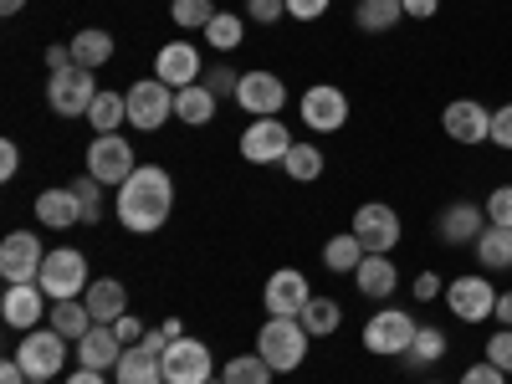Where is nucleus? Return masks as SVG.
<instances>
[{
  "label": "nucleus",
  "mask_w": 512,
  "mask_h": 384,
  "mask_svg": "<svg viewBox=\"0 0 512 384\" xmlns=\"http://www.w3.org/2000/svg\"><path fill=\"white\" fill-rule=\"evenodd\" d=\"M113 210H118V226L134 231V236H154L169 210H175V180H169V169L159 164H139L134 175H128L113 195Z\"/></svg>",
  "instance_id": "nucleus-1"
},
{
  "label": "nucleus",
  "mask_w": 512,
  "mask_h": 384,
  "mask_svg": "<svg viewBox=\"0 0 512 384\" xmlns=\"http://www.w3.org/2000/svg\"><path fill=\"white\" fill-rule=\"evenodd\" d=\"M308 338L313 333L303 328V318H267L262 333H256V354H262L277 374H292L308 359Z\"/></svg>",
  "instance_id": "nucleus-2"
},
{
  "label": "nucleus",
  "mask_w": 512,
  "mask_h": 384,
  "mask_svg": "<svg viewBox=\"0 0 512 384\" xmlns=\"http://www.w3.org/2000/svg\"><path fill=\"white\" fill-rule=\"evenodd\" d=\"M41 292L52 297V303H67V297H82L93 287V277H88V256L82 251H72V246H62V251H47V262H41Z\"/></svg>",
  "instance_id": "nucleus-3"
},
{
  "label": "nucleus",
  "mask_w": 512,
  "mask_h": 384,
  "mask_svg": "<svg viewBox=\"0 0 512 384\" xmlns=\"http://www.w3.org/2000/svg\"><path fill=\"white\" fill-rule=\"evenodd\" d=\"M47 103H52L57 118H88L93 103H98V82H93V72H88V67H62V72H52V82H47Z\"/></svg>",
  "instance_id": "nucleus-4"
},
{
  "label": "nucleus",
  "mask_w": 512,
  "mask_h": 384,
  "mask_svg": "<svg viewBox=\"0 0 512 384\" xmlns=\"http://www.w3.org/2000/svg\"><path fill=\"white\" fill-rule=\"evenodd\" d=\"M415 318L400 313V308H379L369 323H364V349L379 354V359H405L410 344H415Z\"/></svg>",
  "instance_id": "nucleus-5"
},
{
  "label": "nucleus",
  "mask_w": 512,
  "mask_h": 384,
  "mask_svg": "<svg viewBox=\"0 0 512 384\" xmlns=\"http://www.w3.org/2000/svg\"><path fill=\"white\" fill-rule=\"evenodd\" d=\"M31 379H57L62 374V364H67V338L47 323V328H31L21 344H16V354H11Z\"/></svg>",
  "instance_id": "nucleus-6"
},
{
  "label": "nucleus",
  "mask_w": 512,
  "mask_h": 384,
  "mask_svg": "<svg viewBox=\"0 0 512 384\" xmlns=\"http://www.w3.org/2000/svg\"><path fill=\"white\" fill-rule=\"evenodd\" d=\"M175 118V88L159 77H144L128 88V123L144 128V134H159V128Z\"/></svg>",
  "instance_id": "nucleus-7"
},
{
  "label": "nucleus",
  "mask_w": 512,
  "mask_h": 384,
  "mask_svg": "<svg viewBox=\"0 0 512 384\" xmlns=\"http://www.w3.org/2000/svg\"><path fill=\"white\" fill-rule=\"evenodd\" d=\"M349 231L359 236L364 256H390V251L400 246V216H395V210L384 205V200H369V205H359Z\"/></svg>",
  "instance_id": "nucleus-8"
},
{
  "label": "nucleus",
  "mask_w": 512,
  "mask_h": 384,
  "mask_svg": "<svg viewBox=\"0 0 512 384\" xmlns=\"http://www.w3.org/2000/svg\"><path fill=\"white\" fill-rule=\"evenodd\" d=\"M216 379V359L200 338H175V344L164 349V384H210Z\"/></svg>",
  "instance_id": "nucleus-9"
},
{
  "label": "nucleus",
  "mask_w": 512,
  "mask_h": 384,
  "mask_svg": "<svg viewBox=\"0 0 512 384\" xmlns=\"http://www.w3.org/2000/svg\"><path fill=\"white\" fill-rule=\"evenodd\" d=\"M292 149V134L282 118H251L246 134H241V159L246 164H282Z\"/></svg>",
  "instance_id": "nucleus-10"
},
{
  "label": "nucleus",
  "mask_w": 512,
  "mask_h": 384,
  "mask_svg": "<svg viewBox=\"0 0 512 384\" xmlns=\"http://www.w3.org/2000/svg\"><path fill=\"white\" fill-rule=\"evenodd\" d=\"M134 169H139V159H134V144H128V139H118V134H98L93 139V149H88V175L93 180L123 185Z\"/></svg>",
  "instance_id": "nucleus-11"
},
{
  "label": "nucleus",
  "mask_w": 512,
  "mask_h": 384,
  "mask_svg": "<svg viewBox=\"0 0 512 384\" xmlns=\"http://www.w3.org/2000/svg\"><path fill=\"white\" fill-rule=\"evenodd\" d=\"M446 308H451V318H461V323H487V318L497 313V287H492L487 277H456V282L446 287Z\"/></svg>",
  "instance_id": "nucleus-12"
},
{
  "label": "nucleus",
  "mask_w": 512,
  "mask_h": 384,
  "mask_svg": "<svg viewBox=\"0 0 512 384\" xmlns=\"http://www.w3.org/2000/svg\"><path fill=\"white\" fill-rule=\"evenodd\" d=\"M41 262H47L41 236L11 231L6 241H0V277H6V282H36V277H41Z\"/></svg>",
  "instance_id": "nucleus-13"
},
{
  "label": "nucleus",
  "mask_w": 512,
  "mask_h": 384,
  "mask_svg": "<svg viewBox=\"0 0 512 384\" xmlns=\"http://www.w3.org/2000/svg\"><path fill=\"white\" fill-rule=\"evenodd\" d=\"M441 128L451 144H487L492 139V108H482L477 98H456V103H446Z\"/></svg>",
  "instance_id": "nucleus-14"
},
{
  "label": "nucleus",
  "mask_w": 512,
  "mask_h": 384,
  "mask_svg": "<svg viewBox=\"0 0 512 384\" xmlns=\"http://www.w3.org/2000/svg\"><path fill=\"white\" fill-rule=\"evenodd\" d=\"M0 318H6L11 328H21V333H31V328L47 323V292H41V282H6Z\"/></svg>",
  "instance_id": "nucleus-15"
},
{
  "label": "nucleus",
  "mask_w": 512,
  "mask_h": 384,
  "mask_svg": "<svg viewBox=\"0 0 512 384\" xmlns=\"http://www.w3.org/2000/svg\"><path fill=\"white\" fill-rule=\"evenodd\" d=\"M308 277L297 272V267H277L267 277V292H262V303H267V318H297L308 308Z\"/></svg>",
  "instance_id": "nucleus-16"
},
{
  "label": "nucleus",
  "mask_w": 512,
  "mask_h": 384,
  "mask_svg": "<svg viewBox=\"0 0 512 384\" xmlns=\"http://www.w3.org/2000/svg\"><path fill=\"white\" fill-rule=\"evenodd\" d=\"M154 77L180 93V88H190V82L205 77V62H200V52L190 47V41H164L159 57H154Z\"/></svg>",
  "instance_id": "nucleus-17"
},
{
  "label": "nucleus",
  "mask_w": 512,
  "mask_h": 384,
  "mask_svg": "<svg viewBox=\"0 0 512 384\" xmlns=\"http://www.w3.org/2000/svg\"><path fill=\"white\" fill-rule=\"evenodd\" d=\"M236 103H241V113L277 118L282 103H287V88H282V77H277V72H246V77H241V88H236Z\"/></svg>",
  "instance_id": "nucleus-18"
},
{
  "label": "nucleus",
  "mask_w": 512,
  "mask_h": 384,
  "mask_svg": "<svg viewBox=\"0 0 512 384\" xmlns=\"http://www.w3.org/2000/svg\"><path fill=\"white\" fill-rule=\"evenodd\" d=\"M303 123L313 128V134H338V128L349 123V98L338 93V88H308L303 93Z\"/></svg>",
  "instance_id": "nucleus-19"
},
{
  "label": "nucleus",
  "mask_w": 512,
  "mask_h": 384,
  "mask_svg": "<svg viewBox=\"0 0 512 384\" xmlns=\"http://www.w3.org/2000/svg\"><path fill=\"white\" fill-rule=\"evenodd\" d=\"M436 231H441L446 246H472L487 231V210L472 205V200H451L441 216H436Z\"/></svg>",
  "instance_id": "nucleus-20"
},
{
  "label": "nucleus",
  "mask_w": 512,
  "mask_h": 384,
  "mask_svg": "<svg viewBox=\"0 0 512 384\" xmlns=\"http://www.w3.org/2000/svg\"><path fill=\"white\" fill-rule=\"evenodd\" d=\"M118 359H123V344H118V333H113V323H93L88 333L77 338V369H118Z\"/></svg>",
  "instance_id": "nucleus-21"
},
{
  "label": "nucleus",
  "mask_w": 512,
  "mask_h": 384,
  "mask_svg": "<svg viewBox=\"0 0 512 384\" xmlns=\"http://www.w3.org/2000/svg\"><path fill=\"white\" fill-rule=\"evenodd\" d=\"M36 221L47 231H72L82 221V200L72 195V185H52L36 195Z\"/></svg>",
  "instance_id": "nucleus-22"
},
{
  "label": "nucleus",
  "mask_w": 512,
  "mask_h": 384,
  "mask_svg": "<svg viewBox=\"0 0 512 384\" xmlns=\"http://www.w3.org/2000/svg\"><path fill=\"white\" fill-rule=\"evenodd\" d=\"M82 303H88L93 323H118L128 313V287L113 282V277H93V287L82 292Z\"/></svg>",
  "instance_id": "nucleus-23"
},
{
  "label": "nucleus",
  "mask_w": 512,
  "mask_h": 384,
  "mask_svg": "<svg viewBox=\"0 0 512 384\" xmlns=\"http://www.w3.org/2000/svg\"><path fill=\"white\" fill-rule=\"evenodd\" d=\"M113 384H164V359L149 354L144 344L123 349V359H118V369H113Z\"/></svg>",
  "instance_id": "nucleus-24"
},
{
  "label": "nucleus",
  "mask_w": 512,
  "mask_h": 384,
  "mask_svg": "<svg viewBox=\"0 0 512 384\" xmlns=\"http://www.w3.org/2000/svg\"><path fill=\"white\" fill-rule=\"evenodd\" d=\"M354 282H359V297H374V303H384V297L400 287V272H395L390 256H364L359 272H354Z\"/></svg>",
  "instance_id": "nucleus-25"
},
{
  "label": "nucleus",
  "mask_w": 512,
  "mask_h": 384,
  "mask_svg": "<svg viewBox=\"0 0 512 384\" xmlns=\"http://www.w3.org/2000/svg\"><path fill=\"white\" fill-rule=\"evenodd\" d=\"M72 62L88 67V72L108 67V62H113V31H98V26L77 31V36H72Z\"/></svg>",
  "instance_id": "nucleus-26"
},
{
  "label": "nucleus",
  "mask_w": 512,
  "mask_h": 384,
  "mask_svg": "<svg viewBox=\"0 0 512 384\" xmlns=\"http://www.w3.org/2000/svg\"><path fill=\"white\" fill-rule=\"evenodd\" d=\"M216 103H221V98L210 93L205 82H190V88L175 93V118H185L190 128H205L210 118H216Z\"/></svg>",
  "instance_id": "nucleus-27"
},
{
  "label": "nucleus",
  "mask_w": 512,
  "mask_h": 384,
  "mask_svg": "<svg viewBox=\"0 0 512 384\" xmlns=\"http://www.w3.org/2000/svg\"><path fill=\"white\" fill-rule=\"evenodd\" d=\"M472 251H477V262H482L487 272H512V231H507V226H487V231L472 241Z\"/></svg>",
  "instance_id": "nucleus-28"
},
{
  "label": "nucleus",
  "mask_w": 512,
  "mask_h": 384,
  "mask_svg": "<svg viewBox=\"0 0 512 384\" xmlns=\"http://www.w3.org/2000/svg\"><path fill=\"white\" fill-rule=\"evenodd\" d=\"M400 16H405L400 0H359V6H354V26H359V31H369V36L395 31V26H400Z\"/></svg>",
  "instance_id": "nucleus-29"
},
{
  "label": "nucleus",
  "mask_w": 512,
  "mask_h": 384,
  "mask_svg": "<svg viewBox=\"0 0 512 384\" xmlns=\"http://www.w3.org/2000/svg\"><path fill=\"white\" fill-rule=\"evenodd\" d=\"M446 333L436 328V323H420L415 328V344H410V354H405V369H431V364H441L446 359Z\"/></svg>",
  "instance_id": "nucleus-30"
},
{
  "label": "nucleus",
  "mask_w": 512,
  "mask_h": 384,
  "mask_svg": "<svg viewBox=\"0 0 512 384\" xmlns=\"http://www.w3.org/2000/svg\"><path fill=\"white\" fill-rule=\"evenodd\" d=\"M359 262H364V246H359V236H354V231H349V236H328V246H323V267H328V272L354 277V272H359Z\"/></svg>",
  "instance_id": "nucleus-31"
},
{
  "label": "nucleus",
  "mask_w": 512,
  "mask_h": 384,
  "mask_svg": "<svg viewBox=\"0 0 512 384\" xmlns=\"http://www.w3.org/2000/svg\"><path fill=\"white\" fill-rule=\"evenodd\" d=\"M47 323H52L62 338H72V344H77V338L93 328V313H88V303H82V297H67V303H52Z\"/></svg>",
  "instance_id": "nucleus-32"
},
{
  "label": "nucleus",
  "mask_w": 512,
  "mask_h": 384,
  "mask_svg": "<svg viewBox=\"0 0 512 384\" xmlns=\"http://www.w3.org/2000/svg\"><path fill=\"white\" fill-rule=\"evenodd\" d=\"M297 318H303V328L313 338H328V333H338V323H344V308H338L333 297H308V308Z\"/></svg>",
  "instance_id": "nucleus-33"
},
{
  "label": "nucleus",
  "mask_w": 512,
  "mask_h": 384,
  "mask_svg": "<svg viewBox=\"0 0 512 384\" xmlns=\"http://www.w3.org/2000/svg\"><path fill=\"white\" fill-rule=\"evenodd\" d=\"M272 364L262 359V354H236V359H226V369H221V379L226 384H272Z\"/></svg>",
  "instance_id": "nucleus-34"
},
{
  "label": "nucleus",
  "mask_w": 512,
  "mask_h": 384,
  "mask_svg": "<svg viewBox=\"0 0 512 384\" xmlns=\"http://www.w3.org/2000/svg\"><path fill=\"white\" fill-rule=\"evenodd\" d=\"M282 169H287V180H297V185L318 180V175H323V154H318V144H292L287 159H282Z\"/></svg>",
  "instance_id": "nucleus-35"
},
{
  "label": "nucleus",
  "mask_w": 512,
  "mask_h": 384,
  "mask_svg": "<svg viewBox=\"0 0 512 384\" xmlns=\"http://www.w3.org/2000/svg\"><path fill=\"white\" fill-rule=\"evenodd\" d=\"M88 123L98 128V134H118V123H128V93H98Z\"/></svg>",
  "instance_id": "nucleus-36"
},
{
  "label": "nucleus",
  "mask_w": 512,
  "mask_h": 384,
  "mask_svg": "<svg viewBox=\"0 0 512 384\" xmlns=\"http://www.w3.org/2000/svg\"><path fill=\"white\" fill-rule=\"evenodd\" d=\"M169 16H175L180 31H205L210 21H216V0H175Z\"/></svg>",
  "instance_id": "nucleus-37"
},
{
  "label": "nucleus",
  "mask_w": 512,
  "mask_h": 384,
  "mask_svg": "<svg viewBox=\"0 0 512 384\" xmlns=\"http://www.w3.org/2000/svg\"><path fill=\"white\" fill-rule=\"evenodd\" d=\"M241 36H246V26H241V16H231V11H216V21L205 26V41L216 52H231V47H241Z\"/></svg>",
  "instance_id": "nucleus-38"
},
{
  "label": "nucleus",
  "mask_w": 512,
  "mask_h": 384,
  "mask_svg": "<svg viewBox=\"0 0 512 384\" xmlns=\"http://www.w3.org/2000/svg\"><path fill=\"white\" fill-rule=\"evenodd\" d=\"M72 195L82 200V226H93V221H103V180H93V175H82V180H72Z\"/></svg>",
  "instance_id": "nucleus-39"
},
{
  "label": "nucleus",
  "mask_w": 512,
  "mask_h": 384,
  "mask_svg": "<svg viewBox=\"0 0 512 384\" xmlns=\"http://www.w3.org/2000/svg\"><path fill=\"white\" fill-rule=\"evenodd\" d=\"M487 226H507L512 231V185H497L487 195Z\"/></svg>",
  "instance_id": "nucleus-40"
},
{
  "label": "nucleus",
  "mask_w": 512,
  "mask_h": 384,
  "mask_svg": "<svg viewBox=\"0 0 512 384\" xmlns=\"http://www.w3.org/2000/svg\"><path fill=\"white\" fill-rule=\"evenodd\" d=\"M200 82H205V88L216 93V98H236V88H241V77H236L231 67H205Z\"/></svg>",
  "instance_id": "nucleus-41"
},
{
  "label": "nucleus",
  "mask_w": 512,
  "mask_h": 384,
  "mask_svg": "<svg viewBox=\"0 0 512 384\" xmlns=\"http://www.w3.org/2000/svg\"><path fill=\"white\" fill-rule=\"evenodd\" d=\"M487 359H492L502 374H512V328H497V333L487 338Z\"/></svg>",
  "instance_id": "nucleus-42"
},
{
  "label": "nucleus",
  "mask_w": 512,
  "mask_h": 384,
  "mask_svg": "<svg viewBox=\"0 0 512 384\" xmlns=\"http://www.w3.org/2000/svg\"><path fill=\"white\" fill-rule=\"evenodd\" d=\"M246 16L262 21V26H277L287 16V0H246Z\"/></svg>",
  "instance_id": "nucleus-43"
},
{
  "label": "nucleus",
  "mask_w": 512,
  "mask_h": 384,
  "mask_svg": "<svg viewBox=\"0 0 512 384\" xmlns=\"http://www.w3.org/2000/svg\"><path fill=\"white\" fill-rule=\"evenodd\" d=\"M492 144L497 149H512V103L492 108Z\"/></svg>",
  "instance_id": "nucleus-44"
},
{
  "label": "nucleus",
  "mask_w": 512,
  "mask_h": 384,
  "mask_svg": "<svg viewBox=\"0 0 512 384\" xmlns=\"http://www.w3.org/2000/svg\"><path fill=\"white\" fill-rule=\"evenodd\" d=\"M113 333H118V344H123V349H134V344H144V333H149V328H144L139 318H128V313H123V318L113 323Z\"/></svg>",
  "instance_id": "nucleus-45"
},
{
  "label": "nucleus",
  "mask_w": 512,
  "mask_h": 384,
  "mask_svg": "<svg viewBox=\"0 0 512 384\" xmlns=\"http://www.w3.org/2000/svg\"><path fill=\"white\" fill-rule=\"evenodd\" d=\"M328 6H333V0H287V16L292 21H318Z\"/></svg>",
  "instance_id": "nucleus-46"
},
{
  "label": "nucleus",
  "mask_w": 512,
  "mask_h": 384,
  "mask_svg": "<svg viewBox=\"0 0 512 384\" xmlns=\"http://www.w3.org/2000/svg\"><path fill=\"white\" fill-rule=\"evenodd\" d=\"M461 384H507V374L487 359V364H472V369H466V374H461Z\"/></svg>",
  "instance_id": "nucleus-47"
},
{
  "label": "nucleus",
  "mask_w": 512,
  "mask_h": 384,
  "mask_svg": "<svg viewBox=\"0 0 512 384\" xmlns=\"http://www.w3.org/2000/svg\"><path fill=\"white\" fill-rule=\"evenodd\" d=\"M16 169H21V149H16V139H0V180H16Z\"/></svg>",
  "instance_id": "nucleus-48"
},
{
  "label": "nucleus",
  "mask_w": 512,
  "mask_h": 384,
  "mask_svg": "<svg viewBox=\"0 0 512 384\" xmlns=\"http://www.w3.org/2000/svg\"><path fill=\"white\" fill-rule=\"evenodd\" d=\"M400 6H405L410 21H431V16L441 11V0H400Z\"/></svg>",
  "instance_id": "nucleus-49"
},
{
  "label": "nucleus",
  "mask_w": 512,
  "mask_h": 384,
  "mask_svg": "<svg viewBox=\"0 0 512 384\" xmlns=\"http://www.w3.org/2000/svg\"><path fill=\"white\" fill-rule=\"evenodd\" d=\"M436 292H441V277H436V272H420V277H415V297H420V303H431Z\"/></svg>",
  "instance_id": "nucleus-50"
},
{
  "label": "nucleus",
  "mask_w": 512,
  "mask_h": 384,
  "mask_svg": "<svg viewBox=\"0 0 512 384\" xmlns=\"http://www.w3.org/2000/svg\"><path fill=\"white\" fill-rule=\"evenodd\" d=\"M0 384H31V374L16 359H6V364H0Z\"/></svg>",
  "instance_id": "nucleus-51"
},
{
  "label": "nucleus",
  "mask_w": 512,
  "mask_h": 384,
  "mask_svg": "<svg viewBox=\"0 0 512 384\" xmlns=\"http://www.w3.org/2000/svg\"><path fill=\"white\" fill-rule=\"evenodd\" d=\"M47 67H52V72H62V67H77V62H72V47H47Z\"/></svg>",
  "instance_id": "nucleus-52"
},
{
  "label": "nucleus",
  "mask_w": 512,
  "mask_h": 384,
  "mask_svg": "<svg viewBox=\"0 0 512 384\" xmlns=\"http://www.w3.org/2000/svg\"><path fill=\"white\" fill-rule=\"evenodd\" d=\"M144 349L164 359V349H169V338H164V328H149V333H144Z\"/></svg>",
  "instance_id": "nucleus-53"
},
{
  "label": "nucleus",
  "mask_w": 512,
  "mask_h": 384,
  "mask_svg": "<svg viewBox=\"0 0 512 384\" xmlns=\"http://www.w3.org/2000/svg\"><path fill=\"white\" fill-rule=\"evenodd\" d=\"M502 328H512V292H497V313H492Z\"/></svg>",
  "instance_id": "nucleus-54"
},
{
  "label": "nucleus",
  "mask_w": 512,
  "mask_h": 384,
  "mask_svg": "<svg viewBox=\"0 0 512 384\" xmlns=\"http://www.w3.org/2000/svg\"><path fill=\"white\" fill-rule=\"evenodd\" d=\"M67 384H108V379H103L98 369H72V374H67Z\"/></svg>",
  "instance_id": "nucleus-55"
},
{
  "label": "nucleus",
  "mask_w": 512,
  "mask_h": 384,
  "mask_svg": "<svg viewBox=\"0 0 512 384\" xmlns=\"http://www.w3.org/2000/svg\"><path fill=\"white\" fill-rule=\"evenodd\" d=\"M159 328H164V338H169V344H175V338H185V323H180V318H164Z\"/></svg>",
  "instance_id": "nucleus-56"
},
{
  "label": "nucleus",
  "mask_w": 512,
  "mask_h": 384,
  "mask_svg": "<svg viewBox=\"0 0 512 384\" xmlns=\"http://www.w3.org/2000/svg\"><path fill=\"white\" fill-rule=\"evenodd\" d=\"M21 6L26 0H0V16H21Z\"/></svg>",
  "instance_id": "nucleus-57"
},
{
  "label": "nucleus",
  "mask_w": 512,
  "mask_h": 384,
  "mask_svg": "<svg viewBox=\"0 0 512 384\" xmlns=\"http://www.w3.org/2000/svg\"><path fill=\"white\" fill-rule=\"evenodd\" d=\"M31 384H52V379H31Z\"/></svg>",
  "instance_id": "nucleus-58"
},
{
  "label": "nucleus",
  "mask_w": 512,
  "mask_h": 384,
  "mask_svg": "<svg viewBox=\"0 0 512 384\" xmlns=\"http://www.w3.org/2000/svg\"><path fill=\"white\" fill-rule=\"evenodd\" d=\"M210 384H226V379H210Z\"/></svg>",
  "instance_id": "nucleus-59"
},
{
  "label": "nucleus",
  "mask_w": 512,
  "mask_h": 384,
  "mask_svg": "<svg viewBox=\"0 0 512 384\" xmlns=\"http://www.w3.org/2000/svg\"><path fill=\"white\" fill-rule=\"evenodd\" d=\"M425 384H441V379H425Z\"/></svg>",
  "instance_id": "nucleus-60"
}]
</instances>
